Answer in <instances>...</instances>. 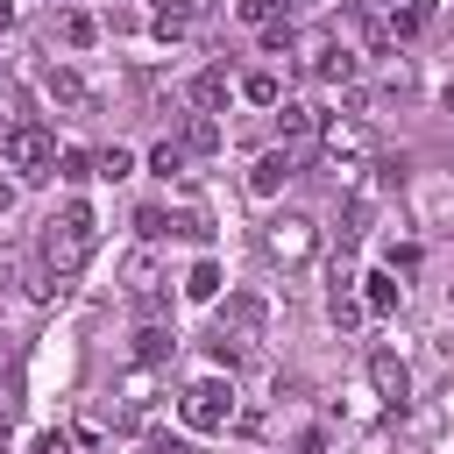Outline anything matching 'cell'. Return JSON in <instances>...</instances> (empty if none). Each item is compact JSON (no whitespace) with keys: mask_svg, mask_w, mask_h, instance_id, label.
I'll return each instance as SVG.
<instances>
[{"mask_svg":"<svg viewBox=\"0 0 454 454\" xmlns=\"http://www.w3.org/2000/svg\"><path fill=\"white\" fill-rule=\"evenodd\" d=\"M92 241H99L92 206H85V199H64V206L43 220V270H50V277H78L85 255H92Z\"/></svg>","mask_w":454,"mask_h":454,"instance_id":"obj_1","label":"cell"},{"mask_svg":"<svg viewBox=\"0 0 454 454\" xmlns=\"http://www.w3.org/2000/svg\"><path fill=\"white\" fill-rule=\"evenodd\" d=\"M177 411H184L192 433H227L234 411H241V404H234V376H199V383H184Z\"/></svg>","mask_w":454,"mask_h":454,"instance_id":"obj_2","label":"cell"},{"mask_svg":"<svg viewBox=\"0 0 454 454\" xmlns=\"http://www.w3.org/2000/svg\"><path fill=\"white\" fill-rule=\"evenodd\" d=\"M255 241H262V255H270V262L298 270V262H312V248H319V227H312L305 213H270Z\"/></svg>","mask_w":454,"mask_h":454,"instance_id":"obj_3","label":"cell"},{"mask_svg":"<svg viewBox=\"0 0 454 454\" xmlns=\"http://www.w3.org/2000/svg\"><path fill=\"white\" fill-rule=\"evenodd\" d=\"M0 163H7V170H21V177H43V170L57 163L50 128H35V121H7V128H0Z\"/></svg>","mask_w":454,"mask_h":454,"instance_id":"obj_4","label":"cell"},{"mask_svg":"<svg viewBox=\"0 0 454 454\" xmlns=\"http://www.w3.org/2000/svg\"><path fill=\"white\" fill-rule=\"evenodd\" d=\"M312 142H319V156H326L333 170L376 149V135H369V121H362V114H319V135H312Z\"/></svg>","mask_w":454,"mask_h":454,"instance_id":"obj_5","label":"cell"},{"mask_svg":"<svg viewBox=\"0 0 454 454\" xmlns=\"http://www.w3.org/2000/svg\"><path fill=\"white\" fill-rule=\"evenodd\" d=\"M163 284H170V277H163L156 248L142 241V248H135V255L121 262V291H128V305H135L142 319H156V312H163Z\"/></svg>","mask_w":454,"mask_h":454,"instance_id":"obj_6","label":"cell"},{"mask_svg":"<svg viewBox=\"0 0 454 454\" xmlns=\"http://www.w3.org/2000/svg\"><path fill=\"white\" fill-rule=\"evenodd\" d=\"M369 390H376L390 411H404V404H411V369H404V355H397V348H369Z\"/></svg>","mask_w":454,"mask_h":454,"instance_id":"obj_7","label":"cell"},{"mask_svg":"<svg viewBox=\"0 0 454 454\" xmlns=\"http://www.w3.org/2000/svg\"><path fill=\"white\" fill-rule=\"evenodd\" d=\"M291 177H298V149H262V156L248 163V192H255V199H277Z\"/></svg>","mask_w":454,"mask_h":454,"instance_id":"obj_8","label":"cell"},{"mask_svg":"<svg viewBox=\"0 0 454 454\" xmlns=\"http://www.w3.org/2000/svg\"><path fill=\"white\" fill-rule=\"evenodd\" d=\"M43 92H50L57 114H85V106H92V85H85L71 64H50V71H43Z\"/></svg>","mask_w":454,"mask_h":454,"instance_id":"obj_9","label":"cell"},{"mask_svg":"<svg viewBox=\"0 0 454 454\" xmlns=\"http://www.w3.org/2000/svg\"><path fill=\"white\" fill-rule=\"evenodd\" d=\"M184 99H192V114H220V106L234 99V85H227V71L213 64V71H199V78L184 85Z\"/></svg>","mask_w":454,"mask_h":454,"instance_id":"obj_10","label":"cell"},{"mask_svg":"<svg viewBox=\"0 0 454 454\" xmlns=\"http://www.w3.org/2000/svg\"><path fill=\"white\" fill-rule=\"evenodd\" d=\"M170 355H177V326L142 319V333H135V362H142V369H156V362H170Z\"/></svg>","mask_w":454,"mask_h":454,"instance_id":"obj_11","label":"cell"},{"mask_svg":"<svg viewBox=\"0 0 454 454\" xmlns=\"http://www.w3.org/2000/svg\"><path fill=\"white\" fill-rule=\"evenodd\" d=\"M277 128H284V149H298V142L319 135V114H312L305 99H277Z\"/></svg>","mask_w":454,"mask_h":454,"instance_id":"obj_12","label":"cell"},{"mask_svg":"<svg viewBox=\"0 0 454 454\" xmlns=\"http://www.w3.org/2000/svg\"><path fill=\"white\" fill-rule=\"evenodd\" d=\"M355 284H362V291H355V298H362V312H376V319H383V312H397V298H404V284H397L390 270H376V277H355Z\"/></svg>","mask_w":454,"mask_h":454,"instance_id":"obj_13","label":"cell"},{"mask_svg":"<svg viewBox=\"0 0 454 454\" xmlns=\"http://www.w3.org/2000/svg\"><path fill=\"white\" fill-rule=\"evenodd\" d=\"M177 142H184V156H213L227 135H220V114H192L184 128H177Z\"/></svg>","mask_w":454,"mask_h":454,"instance_id":"obj_14","label":"cell"},{"mask_svg":"<svg viewBox=\"0 0 454 454\" xmlns=\"http://www.w3.org/2000/svg\"><path fill=\"white\" fill-rule=\"evenodd\" d=\"M255 326H262V298H227V312H220V326H213V333L255 340Z\"/></svg>","mask_w":454,"mask_h":454,"instance_id":"obj_15","label":"cell"},{"mask_svg":"<svg viewBox=\"0 0 454 454\" xmlns=\"http://www.w3.org/2000/svg\"><path fill=\"white\" fill-rule=\"evenodd\" d=\"M433 14H440V0H397V7L383 14V21H390V35H419V28L433 21Z\"/></svg>","mask_w":454,"mask_h":454,"instance_id":"obj_16","label":"cell"},{"mask_svg":"<svg viewBox=\"0 0 454 454\" xmlns=\"http://www.w3.org/2000/svg\"><path fill=\"white\" fill-rule=\"evenodd\" d=\"M234 92H241L248 106H277V99H284V78H277V71H248Z\"/></svg>","mask_w":454,"mask_h":454,"instance_id":"obj_17","label":"cell"},{"mask_svg":"<svg viewBox=\"0 0 454 454\" xmlns=\"http://www.w3.org/2000/svg\"><path fill=\"white\" fill-rule=\"evenodd\" d=\"M128 170H135V149H121V142H106V149L92 156V177H106V184H121Z\"/></svg>","mask_w":454,"mask_h":454,"instance_id":"obj_18","label":"cell"},{"mask_svg":"<svg viewBox=\"0 0 454 454\" xmlns=\"http://www.w3.org/2000/svg\"><path fill=\"white\" fill-rule=\"evenodd\" d=\"M184 298L213 305V298H220V262H192V277H184Z\"/></svg>","mask_w":454,"mask_h":454,"instance_id":"obj_19","label":"cell"},{"mask_svg":"<svg viewBox=\"0 0 454 454\" xmlns=\"http://www.w3.org/2000/svg\"><path fill=\"white\" fill-rule=\"evenodd\" d=\"M57 35H64V43H71V50H85V43H99V21H92V14H78V7H71V14H64V21H57Z\"/></svg>","mask_w":454,"mask_h":454,"instance_id":"obj_20","label":"cell"},{"mask_svg":"<svg viewBox=\"0 0 454 454\" xmlns=\"http://www.w3.org/2000/svg\"><path fill=\"white\" fill-rule=\"evenodd\" d=\"M184 163H192L184 142H156V149H149V170H156V177H184Z\"/></svg>","mask_w":454,"mask_h":454,"instance_id":"obj_21","label":"cell"},{"mask_svg":"<svg viewBox=\"0 0 454 454\" xmlns=\"http://www.w3.org/2000/svg\"><path fill=\"white\" fill-rule=\"evenodd\" d=\"M50 170H57L64 184H85V177H92V156H85V149H64V156H57Z\"/></svg>","mask_w":454,"mask_h":454,"instance_id":"obj_22","label":"cell"},{"mask_svg":"<svg viewBox=\"0 0 454 454\" xmlns=\"http://www.w3.org/2000/svg\"><path fill=\"white\" fill-rule=\"evenodd\" d=\"M135 234H142V241L156 248V241L170 234V213H163V206H142V213H135Z\"/></svg>","mask_w":454,"mask_h":454,"instance_id":"obj_23","label":"cell"},{"mask_svg":"<svg viewBox=\"0 0 454 454\" xmlns=\"http://www.w3.org/2000/svg\"><path fill=\"white\" fill-rule=\"evenodd\" d=\"M383 270H390V277H411V270H419V241H390V248H383Z\"/></svg>","mask_w":454,"mask_h":454,"instance_id":"obj_24","label":"cell"},{"mask_svg":"<svg viewBox=\"0 0 454 454\" xmlns=\"http://www.w3.org/2000/svg\"><path fill=\"white\" fill-rule=\"evenodd\" d=\"M28 291H35V305H64V298H71V277H50V270H43Z\"/></svg>","mask_w":454,"mask_h":454,"instance_id":"obj_25","label":"cell"},{"mask_svg":"<svg viewBox=\"0 0 454 454\" xmlns=\"http://www.w3.org/2000/svg\"><path fill=\"white\" fill-rule=\"evenodd\" d=\"M369 312H362V298L355 291H333V326H362Z\"/></svg>","mask_w":454,"mask_h":454,"instance_id":"obj_26","label":"cell"},{"mask_svg":"<svg viewBox=\"0 0 454 454\" xmlns=\"http://www.w3.org/2000/svg\"><path fill=\"white\" fill-rule=\"evenodd\" d=\"M277 14H284V0H241V21H248V28H270Z\"/></svg>","mask_w":454,"mask_h":454,"instance_id":"obj_27","label":"cell"},{"mask_svg":"<svg viewBox=\"0 0 454 454\" xmlns=\"http://www.w3.org/2000/svg\"><path fill=\"white\" fill-rule=\"evenodd\" d=\"M71 447H78V440L57 426V433H35V447H28V454H71Z\"/></svg>","mask_w":454,"mask_h":454,"instance_id":"obj_28","label":"cell"},{"mask_svg":"<svg viewBox=\"0 0 454 454\" xmlns=\"http://www.w3.org/2000/svg\"><path fill=\"white\" fill-rule=\"evenodd\" d=\"M0 213H14V184H0Z\"/></svg>","mask_w":454,"mask_h":454,"instance_id":"obj_29","label":"cell"},{"mask_svg":"<svg viewBox=\"0 0 454 454\" xmlns=\"http://www.w3.org/2000/svg\"><path fill=\"white\" fill-rule=\"evenodd\" d=\"M0 28H14V0H0Z\"/></svg>","mask_w":454,"mask_h":454,"instance_id":"obj_30","label":"cell"},{"mask_svg":"<svg viewBox=\"0 0 454 454\" xmlns=\"http://www.w3.org/2000/svg\"><path fill=\"white\" fill-rule=\"evenodd\" d=\"M369 7H376V14H390V7H397V0H369Z\"/></svg>","mask_w":454,"mask_h":454,"instance_id":"obj_31","label":"cell"},{"mask_svg":"<svg viewBox=\"0 0 454 454\" xmlns=\"http://www.w3.org/2000/svg\"><path fill=\"white\" fill-rule=\"evenodd\" d=\"M7 277H14V270H7V255H0V291H7Z\"/></svg>","mask_w":454,"mask_h":454,"instance_id":"obj_32","label":"cell"}]
</instances>
